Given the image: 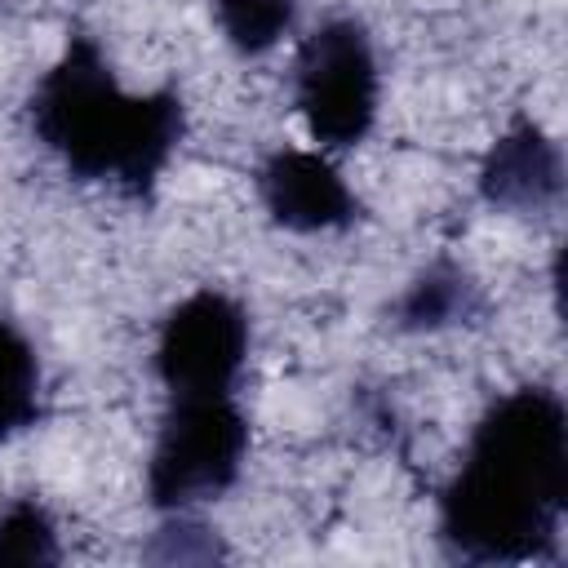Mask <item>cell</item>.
I'll use <instances>...</instances> for the list:
<instances>
[{
	"mask_svg": "<svg viewBox=\"0 0 568 568\" xmlns=\"http://www.w3.org/2000/svg\"><path fill=\"white\" fill-rule=\"evenodd\" d=\"M248 311L222 293L200 288L182 297L155 337V377L164 395H235L248 364Z\"/></svg>",
	"mask_w": 568,
	"mask_h": 568,
	"instance_id": "cell-5",
	"label": "cell"
},
{
	"mask_svg": "<svg viewBox=\"0 0 568 568\" xmlns=\"http://www.w3.org/2000/svg\"><path fill=\"white\" fill-rule=\"evenodd\" d=\"M484 306L488 302H484V288L475 284V275L453 257H435L390 302V324L399 333H444L457 324H475L484 315Z\"/></svg>",
	"mask_w": 568,
	"mask_h": 568,
	"instance_id": "cell-8",
	"label": "cell"
},
{
	"mask_svg": "<svg viewBox=\"0 0 568 568\" xmlns=\"http://www.w3.org/2000/svg\"><path fill=\"white\" fill-rule=\"evenodd\" d=\"M479 200L501 213H550L564 195V151L559 142L532 124H510L479 164Z\"/></svg>",
	"mask_w": 568,
	"mask_h": 568,
	"instance_id": "cell-7",
	"label": "cell"
},
{
	"mask_svg": "<svg viewBox=\"0 0 568 568\" xmlns=\"http://www.w3.org/2000/svg\"><path fill=\"white\" fill-rule=\"evenodd\" d=\"M146 559H160V564H213V559H226V546L217 541V532L195 524L191 510H186V515H164V528L146 546Z\"/></svg>",
	"mask_w": 568,
	"mask_h": 568,
	"instance_id": "cell-12",
	"label": "cell"
},
{
	"mask_svg": "<svg viewBox=\"0 0 568 568\" xmlns=\"http://www.w3.org/2000/svg\"><path fill=\"white\" fill-rule=\"evenodd\" d=\"M44 417V368L31 337L0 315V444Z\"/></svg>",
	"mask_w": 568,
	"mask_h": 568,
	"instance_id": "cell-9",
	"label": "cell"
},
{
	"mask_svg": "<svg viewBox=\"0 0 568 568\" xmlns=\"http://www.w3.org/2000/svg\"><path fill=\"white\" fill-rule=\"evenodd\" d=\"M62 546H58V528L53 515L36 501L22 497L13 506H4L0 515V564H58Z\"/></svg>",
	"mask_w": 568,
	"mask_h": 568,
	"instance_id": "cell-11",
	"label": "cell"
},
{
	"mask_svg": "<svg viewBox=\"0 0 568 568\" xmlns=\"http://www.w3.org/2000/svg\"><path fill=\"white\" fill-rule=\"evenodd\" d=\"M257 195L271 222L293 235L346 231L364 213L359 195L346 186L333 160L320 151H297V146L266 155V164L257 169Z\"/></svg>",
	"mask_w": 568,
	"mask_h": 568,
	"instance_id": "cell-6",
	"label": "cell"
},
{
	"mask_svg": "<svg viewBox=\"0 0 568 568\" xmlns=\"http://www.w3.org/2000/svg\"><path fill=\"white\" fill-rule=\"evenodd\" d=\"M293 102L324 151H351L373 133L382 67L359 18H328L297 44Z\"/></svg>",
	"mask_w": 568,
	"mask_h": 568,
	"instance_id": "cell-4",
	"label": "cell"
},
{
	"mask_svg": "<svg viewBox=\"0 0 568 568\" xmlns=\"http://www.w3.org/2000/svg\"><path fill=\"white\" fill-rule=\"evenodd\" d=\"M568 510V413L559 390L519 386L484 408L439 493V546L462 564L555 559Z\"/></svg>",
	"mask_w": 568,
	"mask_h": 568,
	"instance_id": "cell-1",
	"label": "cell"
},
{
	"mask_svg": "<svg viewBox=\"0 0 568 568\" xmlns=\"http://www.w3.org/2000/svg\"><path fill=\"white\" fill-rule=\"evenodd\" d=\"M209 4L217 13L222 36L244 58L275 49L297 18V0H209Z\"/></svg>",
	"mask_w": 568,
	"mask_h": 568,
	"instance_id": "cell-10",
	"label": "cell"
},
{
	"mask_svg": "<svg viewBox=\"0 0 568 568\" xmlns=\"http://www.w3.org/2000/svg\"><path fill=\"white\" fill-rule=\"evenodd\" d=\"M248 457V417L235 395H169L160 417L146 501L160 515H186L235 488Z\"/></svg>",
	"mask_w": 568,
	"mask_h": 568,
	"instance_id": "cell-3",
	"label": "cell"
},
{
	"mask_svg": "<svg viewBox=\"0 0 568 568\" xmlns=\"http://www.w3.org/2000/svg\"><path fill=\"white\" fill-rule=\"evenodd\" d=\"M27 124L75 182H102L129 200H146L182 142L186 106L169 84L129 93L102 44L89 31H71L58 62L31 89Z\"/></svg>",
	"mask_w": 568,
	"mask_h": 568,
	"instance_id": "cell-2",
	"label": "cell"
}]
</instances>
